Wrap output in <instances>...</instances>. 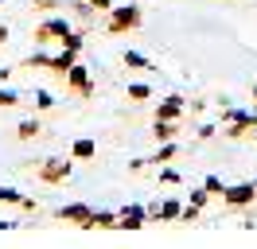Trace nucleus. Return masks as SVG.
Segmentation results:
<instances>
[{"label":"nucleus","instance_id":"f257e3e1","mask_svg":"<svg viewBox=\"0 0 257 249\" xmlns=\"http://www.w3.org/2000/svg\"><path fill=\"white\" fill-rule=\"evenodd\" d=\"M141 8L137 4H125V8H113V16H109V35H121V31H133V28H141Z\"/></svg>","mask_w":257,"mask_h":249},{"label":"nucleus","instance_id":"f03ea898","mask_svg":"<svg viewBox=\"0 0 257 249\" xmlns=\"http://www.w3.org/2000/svg\"><path fill=\"white\" fill-rule=\"evenodd\" d=\"M257 202V191L253 183H234L222 191V206H234V210H241V206H253Z\"/></svg>","mask_w":257,"mask_h":249},{"label":"nucleus","instance_id":"7ed1b4c3","mask_svg":"<svg viewBox=\"0 0 257 249\" xmlns=\"http://www.w3.org/2000/svg\"><path fill=\"white\" fill-rule=\"evenodd\" d=\"M43 183H63L66 175H70V160H47V164H39V171H35Z\"/></svg>","mask_w":257,"mask_h":249},{"label":"nucleus","instance_id":"20e7f679","mask_svg":"<svg viewBox=\"0 0 257 249\" xmlns=\"http://www.w3.org/2000/svg\"><path fill=\"white\" fill-rule=\"evenodd\" d=\"M90 206H82V202H70V206H59L55 210V218H63V222H74V226H82V230H90Z\"/></svg>","mask_w":257,"mask_h":249},{"label":"nucleus","instance_id":"39448f33","mask_svg":"<svg viewBox=\"0 0 257 249\" xmlns=\"http://www.w3.org/2000/svg\"><path fill=\"white\" fill-rule=\"evenodd\" d=\"M70 31H74V28H70L66 20H47V24H39L35 39H39V43H47V39H66Z\"/></svg>","mask_w":257,"mask_h":249},{"label":"nucleus","instance_id":"423d86ee","mask_svg":"<svg viewBox=\"0 0 257 249\" xmlns=\"http://www.w3.org/2000/svg\"><path fill=\"white\" fill-rule=\"evenodd\" d=\"M145 218H148L145 206H125V210L117 214V230H141V226H145Z\"/></svg>","mask_w":257,"mask_h":249},{"label":"nucleus","instance_id":"0eeeda50","mask_svg":"<svg viewBox=\"0 0 257 249\" xmlns=\"http://www.w3.org/2000/svg\"><path fill=\"white\" fill-rule=\"evenodd\" d=\"M66 82H70V86H74L82 97H90V93H94V86H90V74H86V66H78V62L66 70Z\"/></svg>","mask_w":257,"mask_h":249},{"label":"nucleus","instance_id":"6e6552de","mask_svg":"<svg viewBox=\"0 0 257 249\" xmlns=\"http://www.w3.org/2000/svg\"><path fill=\"white\" fill-rule=\"evenodd\" d=\"M179 109H183V97H176V93H172V97H164V105L156 109V121H176Z\"/></svg>","mask_w":257,"mask_h":249},{"label":"nucleus","instance_id":"1a4fd4ad","mask_svg":"<svg viewBox=\"0 0 257 249\" xmlns=\"http://www.w3.org/2000/svg\"><path fill=\"white\" fill-rule=\"evenodd\" d=\"M117 230V214H113V210H94V214H90V230Z\"/></svg>","mask_w":257,"mask_h":249},{"label":"nucleus","instance_id":"9d476101","mask_svg":"<svg viewBox=\"0 0 257 249\" xmlns=\"http://www.w3.org/2000/svg\"><path fill=\"white\" fill-rule=\"evenodd\" d=\"M74 59H78V55H74V51H66V47H63V55H55V59H51L47 66H51V70H59V74H66V70L74 66Z\"/></svg>","mask_w":257,"mask_h":249},{"label":"nucleus","instance_id":"9b49d317","mask_svg":"<svg viewBox=\"0 0 257 249\" xmlns=\"http://www.w3.org/2000/svg\"><path fill=\"white\" fill-rule=\"evenodd\" d=\"M94 152H97L94 140H74V148H70V156H74V160H90Z\"/></svg>","mask_w":257,"mask_h":249},{"label":"nucleus","instance_id":"f8f14e48","mask_svg":"<svg viewBox=\"0 0 257 249\" xmlns=\"http://www.w3.org/2000/svg\"><path fill=\"white\" fill-rule=\"evenodd\" d=\"M152 133H156V140H164V144H168V140H176V125H172V121H156V129H152Z\"/></svg>","mask_w":257,"mask_h":249},{"label":"nucleus","instance_id":"ddd939ff","mask_svg":"<svg viewBox=\"0 0 257 249\" xmlns=\"http://www.w3.org/2000/svg\"><path fill=\"white\" fill-rule=\"evenodd\" d=\"M125 66H137V70H152V62L145 55H137V51H125Z\"/></svg>","mask_w":257,"mask_h":249},{"label":"nucleus","instance_id":"4468645a","mask_svg":"<svg viewBox=\"0 0 257 249\" xmlns=\"http://www.w3.org/2000/svg\"><path fill=\"white\" fill-rule=\"evenodd\" d=\"M39 129H43L39 121H24V125L16 129V137H20V140H32V137H39Z\"/></svg>","mask_w":257,"mask_h":249},{"label":"nucleus","instance_id":"2eb2a0df","mask_svg":"<svg viewBox=\"0 0 257 249\" xmlns=\"http://www.w3.org/2000/svg\"><path fill=\"white\" fill-rule=\"evenodd\" d=\"M172 156H176V144H172V140H168V144H164L160 152L152 156V164H156V168H164V164H168V160H172Z\"/></svg>","mask_w":257,"mask_h":249},{"label":"nucleus","instance_id":"dca6fc26","mask_svg":"<svg viewBox=\"0 0 257 249\" xmlns=\"http://www.w3.org/2000/svg\"><path fill=\"white\" fill-rule=\"evenodd\" d=\"M203 187H207L210 195H218V199H222V191H226V187H222V179H218V175H207V179H203Z\"/></svg>","mask_w":257,"mask_h":249},{"label":"nucleus","instance_id":"f3484780","mask_svg":"<svg viewBox=\"0 0 257 249\" xmlns=\"http://www.w3.org/2000/svg\"><path fill=\"white\" fill-rule=\"evenodd\" d=\"M0 202H16V206H20V202H24V195H20L16 187H0Z\"/></svg>","mask_w":257,"mask_h":249},{"label":"nucleus","instance_id":"a211bd4d","mask_svg":"<svg viewBox=\"0 0 257 249\" xmlns=\"http://www.w3.org/2000/svg\"><path fill=\"white\" fill-rule=\"evenodd\" d=\"M63 47H66V51H74V55H78V51H82V31H70V35L63 39Z\"/></svg>","mask_w":257,"mask_h":249},{"label":"nucleus","instance_id":"6ab92c4d","mask_svg":"<svg viewBox=\"0 0 257 249\" xmlns=\"http://www.w3.org/2000/svg\"><path fill=\"white\" fill-rule=\"evenodd\" d=\"M148 93H152L148 86H128V97H133V101H145Z\"/></svg>","mask_w":257,"mask_h":249},{"label":"nucleus","instance_id":"aec40b11","mask_svg":"<svg viewBox=\"0 0 257 249\" xmlns=\"http://www.w3.org/2000/svg\"><path fill=\"white\" fill-rule=\"evenodd\" d=\"M35 105H39V109H51V105H55V97L43 90V93H35Z\"/></svg>","mask_w":257,"mask_h":249},{"label":"nucleus","instance_id":"412c9836","mask_svg":"<svg viewBox=\"0 0 257 249\" xmlns=\"http://www.w3.org/2000/svg\"><path fill=\"white\" fill-rule=\"evenodd\" d=\"M179 218H183V222H195V218H199V206H195V202H191V206H183Z\"/></svg>","mask_w":257,"mask_h":249},{"label":"nucleus","instance_id":"4be33fe9","mask_svg":"<svg viewBox=\"0 0 257 249\" xmlns=\"http://www.w3.org/2000/svg\"><path fill=\"white\" fill-rule=\"evenodd\" d=\"M20 101V93H12V90H0V105H16Z\"/></svg>","mask_w":257,"mask_h":249},{"label":"nucleus","instance_id":"5701e85b","mask_svg":"<svg viewBox=\"0 0 257 249\" xmlns=\"http://www.w3.org/2000/svg\"><path fill=\"white\" fill-rule=\"evenodd\" d=\"M160 179H164V183H179V171H172V168H160Z\"/></svg>","mask_w":257,"mask_h":249},{"label":"nucleus","instance_id":"b1692460","mask_svg":"<svg viewBox=\"0 0 257 249\" xmlns=\"http://www.w3.org/2000/svg\"><path fill=\"white\" fill-rule=\"evenodd\" d=\"M207 199H210V191H207V187H203V191H191V202H195V206H203Z\"/></svg>","mask_w":257,"mask_h":249},{"label":"nucleus","instance_id":"393cba45","mask_svg":"<svg viewBox=\"0 0 257 249\" xmlns=\"http://www.w3.org/2000/svg\"><path fill=\"white\" fill-rule=\"evenodd\" d=\"M90 8H97V12H109L113 0H90Z\"/></svg>","mask_w":257,"mask_h":249},{"label":"nucleus","instance_id":"a878e982","mask_svg":"<svg viewBox=\"0 0 257 249\" xmlns=\"http://www.w3.org/2000/svg\"><path fill=\"white\" fill-rule=\"evenodd\" d=\"M214 137V125H199V140H210Z\"/></svg>","mask_w":257,"mask_h":249},{"label":"nucleus","instance_id":"bb28decb","mask_svg":"<svg viewBox=\"0 0 257 249\" xmlns=\"http://www.w3.org/2000/svg\"><path fill=\"white\" fill-rule=\"evenodd\" d=\"M0 43H8V28H0Z\"/></svg>","mask_w":257,"mask_h":249},{"label":"nucleus","instance_id":"cd10ccee","mask_svg":"<svg viewBox=\"0 0 257 249\" xmlns=\"http://www.w3.org/2000/svg\"><path fill=\"white\" fill-rule=\"evenodd\" d=\"M253 191H257V179H253Z\"/></svg>","mask_w":257,"mask_h":249},{"label":"nucleus","instance_id":"c85d7f7f","mask_svg":"<svg viewBox=\"0 0 257 249\" xmlns=\"http://www.w3.org/2000/svg\"><path fill=\"white\" fill-rule=\"evenodd\" d=\"M253 140H257V129H253Z\"/></svg>","mask_w":257,"mask_h":249},{"label":"nucleus","instance_id":"c756f323","mask_svg":"<svg viewBox=\"0 0 257 249\" xmlns=\"http://www.w3.org/2000/svg\"><path fill=\"white\" fill-rule=\"evenodd\" d=\"M253 97H257V93H253Z\"/></svg>","mask_w":257,"mask_h":249}]
</instances>
